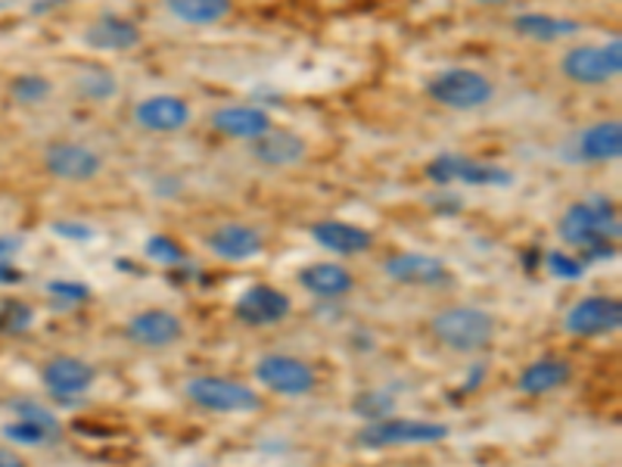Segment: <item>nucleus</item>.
<instances>
[{"instance_id": "7", "label": "nucleus", "mask_w": 622, "mask_h": 467, "mask_svg": "<svg viewBox=\"0 0 622 467\" xmlns=\"http://www.w3.org/2000/svg\"><path fill=\"white\" fill-rule=\"evenodd\" d=\"M427 178L433 184H467V187H511L514 175L501 165L492 162L470 160V156H458V153H439L436 160L427 162Z\"/></svg>"}, {"instance_id": "15", "label": "nucleus", "mask_w": 622, "mask_h": 467, "mask_svg": "<svg viewBox=\"0 0 622 467\" xmlns=\"http://www.w3.org/2000/svg\"><path fill=\"white\" fill-rule=\"evenodd\" d=\"M134 122L156 134H172L190 122V107L175 94H153L134 107Z\"/></svg>"}, {"instance_id": "34", "label": "nucleus", "mask_w": 622, "mask_h": 467, "mask_svg": "<svg viewBox=\"0 0 622 467\" xmlns=\"http://www.w3.org/2000/svg\"><path fill=\"white\" fill-rule=\"evenodd\" d=\"M47 293L56 296V300H63V303H81V300L90 296V290L85 284H78V281H51Z\"/></svg>"}, {"instance_id": "4", "label": "nucleus", "mask_w": 622, "mask_h": 467, "mask_svg": "<svg viewBox=\"0 0 622 467\" xmlns=\"http://www.w3.org/2000/svg\"><path fill=\"white\" fill-rule=\"evenodd\" d=\"M427 94L439 107L470 112V109L485 107L495 97V85L477 69L458 66V69H445L436 78H429Z\"/></svg>"}, {"instance_id": "14", "label": "nucleus", "mask_w": 622, "mask_h": 467, "mask_svg": "<svg viewBox=\"0 0 622 467\" xmlns=\"http://www.w3.org/2000/svg\"><path fill=\"white\" fill-rule=\"evenodd\" d=\"M97 378V371L90 368L88 361L72 359V356H56L44 365L41 371V383L51 395H56L59 402L63 399H75V395L88 393L90 383Z\"/></svg>"}, {"instance_id": "9", "label": "nucleus", "mask_w": 622, "mask_h": 467, "mask_svg": "<svg viewBox=\"0 0 622 467\" xmlns=\"http://www.w3.org/2000/svg\"><path fill=\"white\" fill-rule=\"evenodd\" d=\"M622 327L620 300L610 296H586L567 312V330L572 337H604Z\"/></svg>"}, {"instance_id": "37", "label": "nucleus", "mask_w": 622, "mask_h": 467, "mask_svg": "<svg viewBox=\"0 0 622 467\" xmlns=\"http://www.w3.org/2000/svg\"><path fill=\"white\" fill-rule=\"evenodd\" d=\"M0 467H25V461L19 458L17 452L0 449Z\"/></svg>"}, {"instance_id": "27", "label": "nucleus", "mask_w": 622, "mask_h": 467, "mask_svg": "<svg viewBox=\"0 0 622 467\" xmlns=\"http://www.w3.org/2000/svg\"><path fill=\"white\" fill-rule=\"evenodd\" d=\"M51 90H54V85L41 75H19L10 82V94L19 104H41V100L51 97Z\"/></svg>"}, {"instance_id": "38", "label": "nucleus", "mask_w": 622, "mask_h": 467, "mask_svg": "<svg viewBox=\"0 0 622 467\" xmlns=\"http://www.w3.org/2000/svg\"><path fill=\"white\" fill-rule=\"evenodd\" d=\"M473 3H485L489 7V3H504V0H473Z\"/></svg>"}, {"instance_id": "31", "label": "nucleus", "mask_w": 622, "mask_h": 467, "mask_svg": "<svg viewBox=\"0 0 622 467\" xmlns=\"http://www.w3.org/2000/svg\"><path fill=\"white\" fill-rule=\"evenodd\" d=\"M356 412L364 414V417H373V421H380V417H390L392 412V399L386 393H364L356 399Z\"/></svg>"}, {"instance_id": "16", "label": "nucleus", "mask_w": 622, "mask_h": 467, "mask_svg": "<svg viewBox=\"0 0 622 467\" xmlns=\"http://www.w3.org/2000/svg\"><path fill=\"white\" fill-rule=\"evenodd\" d=\"M85 44L90 51H100V54H124V51H134L141 44V29L131 19L103 13L85 29Z\"/></svg>"}, {"instance_id": "18", "label": "nucleus", "mask_w": 622, "mask_h": 467, "mask_svg": "<svg viewBox=\"0 0 622 467\" xmlns=\"http://www.w3.org/2000/svg\"><path fill=\"white\" fill-rule=\"evenodd\" d=\"M308 234L318 247H324L327 252H337V256H358V252H368L373 247L371 231L349 225V221H337V218L315 221Z\"/></svg>"}, {"instance_id": "6", "label": "nucleus", "mask_w": 622, "mask_h": 467, "mask_svg": "<svg viewBox=\"0 0 622 467\" xmlns=\"http://www.w3.org/2000/svg\"><path fill=\"white\" fill-rule=\"evenodd\" d=\"M184 393L190 402H196L199 409L218 414H249L262 409V399L259 393L247 387V383H237L228 378H194L187 380Z\"/></svg>"}, {"instance_id": "12", "label": "nucleus", "mask_w": 622, "mask_h": 467, "mask_svg": "<svg viewBox=\"0 0 622 467\" xmlns=\"http://www.w3.org/2000/svg\"><path fill=\"white\" fill-rule=\"evenodd\" d=\"M383 271L399 284H411V287H445L451 284V271L445 269L443 259L427 256V252H399L386 259Z\"/></svg>"}, {"instance_id": "2", "label": "nucleus", "mask_w": 622, "mask_h": 467, "mask_svg": "<svg viewBox=\"0 0 622 467\" xmlns=\"http://www.w3.org/2000/svg\"><path fill=\"white\" fill-rule=\"evenodd\" d=\"M433 337L451 352H477L495 337V318L473 306H455L433 318Z\"/></svg>"}, {"instance_id": "10", "label": "nucleus", "mask_w": 622, "mask_h": 467, "mask_svg": "<svg viewBox=\"0 0 622 467\" xmlns=\"http://www.w3.org/2000/svg\"><path fill=\"white\" fill-rule=\"evenodd\" d=\"M44 169L59 181H94L103 172V156L85 144L59 141L44 150Z\"/></svg>"}, {"instance_id": "8", "label": "nucleus", "mask_w": 622, "mask_h": 467, "mask_svg": "<svg viewBox=\"0 0 622 467\" xmlns=\"http://www.w3.org/2000/svg\"><path fill=\"white\" fill-rule=\"evenodd\" d=\"M255 380L277 395H305L315 390V371L293 356H265L255 365Z\"/></svg>"}, {"instance_id": "36", "label": "nucleus", "mask_w": 622, "mask_h": 467, "mask_svg": "<svg viewBox=\"0 0 622 467\" xmlns=\"http://www.w3.org/2000/svg\"><path fill=\"white\" fill-rule=\"evenodd\" d=\"M19 278H22V274H19L10 262H0V284H17Z\"/></svg>"}, {"instance_id": "33", "label": "nucleus", "mask_w": 622, "mask_h": 467, "mask_svg": "<svg viewBox=\"0 0 622 467\" xmlns=\"http://www.w3.org/2000/svg\"><path fill=\"white\" fill-rule=\"evenodd\" d=\"M10 409L19 414V421H35V424H41V427L59 431V421H56V414L47 412L44 405H35V402H13Z\"/></svg>"}, {"instance_id": "23", "label": "nucleus", "mask_w": 622, "mask_h": 467, "mask_svg": "<svg viewBox=\"0 0 622 467\" xmlns=\"http://www.w3.org/2000/svg\"><path fill=\"white\" fill-rule=\"evenodd\" d=\"M299 284H303L308 293H315L320 300H337V296H346L356 287V278L346 265H337V262H318V265H308V269L299 271Z\"/></svg>"}, {"instance_id": "3", "label": "nucleus", "mask_w": 622, "mask_h": 467, "mask_svg": "<svg viewBox=\"0 0 622 467\" xmlns=\"http://www.w3.org/2000/svg\"><path fill=\"white\" fill-rule=\"evenodd\" d=\"M448 436L445 424L417 421V417H380L358 433V446L364 449H392V446H433Z\"/></svg>"}, {"instance_id": "11", "label": "nucleus", "mask_w": 622, "mask_h": 467, "mask_svg": "<svg viewBox=\"0 0 622 467\" xmlns=\"http://www.w3.org/2000/svg\"><path fill=\"white\" fill-rule=\"evenodd\" d=\"M290 312H293L290 296L281 293L277 287H268V284L249 287L247 293L233 303L237 322L249 324V327H271V324H281Z\"/></svg>"}, {"instance_id": "30", "label": "nucleus", "mask_w": 622, "mask_h": 467, "mask_svg": "<svg viewBox=\"0 0 622 467\" xmlns=\"http://www.w3.org/2000/svg\"><path fill=\"white\" fill-rule=\"evenodd\" d=\"M548 271L560 281H579L586 274V262L572 259L567 252H548Z\"/></svg>"}, {"instance_id": "13", "label": "nucleus", "mask_w": 622, "mask_h": 467, "mask_svg": "<svg viewBox=\"0 0 622 467\" xmlns=\"http://www.w3.org/2000/svg\"><path fill=\"white\" fill-rule=\"evenodd\" d=\"M128 340L146 346V349H165V346H175L184 337V324L178 315L165 312V308H146L138 312L128 327H124Z\"/></svg>"}, {"instance_id": "22", "label": "nucleus", "mask_w": 622, "mask_h": 467, "mask_svg": "<svg viewBox=\"0 0 622 467\" xmlns=\"http://www.w3.org/2000/svg\"><path fill=\"white\" fill-rule=\"evenodd\" d=\"M572 378V365L557 356H545V359L533 361L530 368H523V374L516 380V390L526 395H545L552 390H560L564 383Z\"/></svg>"}, {"instance_id": "17", "label": "nucleus", "mask_w": 622, "mask_h": 467, "mask_svg": "<svg viewBox=\"0 0 622 467\" xmlns=\"http://www.w3.org/2000/svg\"><path fill=\"white\" fill-rule=\"evenodd\" d=\"M206 247L218 256V259H228V262H247L252 256L265 250V237L259 228H249V225H221L206 237Z\"/></svg>"}, {"instance_id": "19", "label": "nucleus", "mask_w": 622, "mask_h": 467, "mask_svg": "<svg viewBox=\"0 0 622 467\" xmlns=\"http://www.w3.org/2000/svg\"><path fill=\"white\" fill-rule=\"evenodd\" d=\"M622 156V126L616 119L594 122L576 134V160L582 162H613Z\"/></svg>"}, {"instance_id": "25", "label": "nucleus", "mask_w": 622, "mask_h": 467, "mask_svg": "<svg viewBox=\"0 0 622 467\" xmlns=\"http://www.w3.org/2000/svg\"><path fill=\"white\" fill-rule=\"evenodd\" d=\"M165 10L187 25H215L231 17L233 0H165Z\"/></svg>"}, {"instance_id": "29", "label": "nucleus", "mask_w": 622, "mask_h": 467, "mask_svg": "<svg viewBox=\"0 0 622 467\" xmlns=\"http://www.w3.org/2000/svg\"><path fill=\"white\" fill-rule=\"evenodd\" d=\"M81 94L85 97H90V100H107V97H112L116 90H119V85H116V75L103 73V69H90L85 78H81Z\"/></svg>"}, {"instance_id": "20", "label": "nucleus", "mask_w": 622, "mask_h": 467, "mask_svg": "<svg viewBox=\"0 0 622 467\" xmlns=\"http://www.w3.org/2000/svg\"><path fill=\"white\" fill-rule=\"evenodd\" d=\"M308 153V144L296 131H284V128H271L265 131L259 141H252V156L271 165V169H290V165H299Z\"/></svg>"}, {"instance_id": "5", "label": "nucleus", "mask_w": 622, "mask_h": 467, "mask_svg": "<svg viewBox=\"0 0 622 467\" xmlns=\"http://www.w3.org/2000/svg\"><path fill=\"white\" fill-rule=\"evenodd\" d=\"M560 73L576 85H604L622 73V37H610L607 44H582L572 47L560 59Z\"/></svg>"}, {"instance_id": "1", "label": "nucleus", "mask_w": 622, "mask_h": 467, "mask_svg": "<svg viewBox=\"0 0 622 467\" xmlns=\"http://www.w3.org/2000/svg\"><path fill=\"white\" fill-rule=\"evenodd\" d=\"M557 231L564 237V243L569 247H579L586 252L591 247H601V243H613L620 240L622 225L616 216V206L604 197L582 199V203H572L567 213L560 216Z\"/></svg>"}, {"instance_id": "21", "label": "nucleus", "mask_w": 622, "mask_h": 467, "mask_svg": "<svg viewBox=\"0 0 622 467\" xmlns=\"http://www.w3.org/2000/svg\"><path fill=\"white\" fill-rule=\"evenodd\" d=\"M212 126L218 134L231 141H259L265 131H271V116L259 107H225L212 116Z\"/></svg>"}, {"instance_id": "28", "label": "nucleus", "mask_w": 622, "mask_h": 467, "mask_svg": "<svg viewBox=\"0 0 622 467\" xmlns=\"http://www.w3.org/2000/svg\"><path fill=\"white\" fill-rule=\"evenodd\" d=\"M146 259H153L160 265H184V250H181L172 237L156 234V237L146 240Z\"/></svg>"}, {"instance_id": "35", "label": "nucleus", "mask_w": 622, "mask_h": 467, "mask_svg": "<svg viewBox=\"0 0 622 467\" xmlns=\"http://www.w3.org/2000/svg\"><path fill=\"white\" fill-rule=\"evenodd\" d=\"M54 234L56 237H66V240H90V237H94V228H90V225H81V221H56Z\"/></svg>"}, {"instance_id": "32", "label": "nucleus", "mask_w": 622, "mask_h": 467, "mask_svg": "<svg viewBox=\"0 0 622 467\" xmlns=\"http://www.w3.org/2000/svg\"><path fill=\"white\" fill-rule=\"evenodd\" d=\"M32 324V308L22 306V303H7V306L0 308V327L7 330V334H19V330H25Z\"/></svg>"}, {"instance_id": "26", "label": "nucleus", "mask_w": 622, "mask_h": 467, "mask_svg": "<svg viewBox=\"0 0 622 467\" xmlns=\"http://www.w3.org/2000/svg\"><path fill=\"white\" fill-rule=\"evenodd\" d=\"M3 436L10 443H19V446H47V443H54L56 436H59V431L41 427L35 421H17V424L3 427Z\"/></svg>"}, {"instance_id": "24", "label": "nucleus", "mask_w": 622, "mask_h": 467, "mask_svg": "<svg viewBox=\"0 0 622 467\" xmlns=\"http://www.w3.org/2000/svg\"><path fill=\"white\" fill-rule=\"evenodd\" d=\"M514 32L520 37H530L538 44H554V41H564L582 32V25L576 19L567 17H552V13H520L514 19Z\"/></svg>"}]
</instances>
